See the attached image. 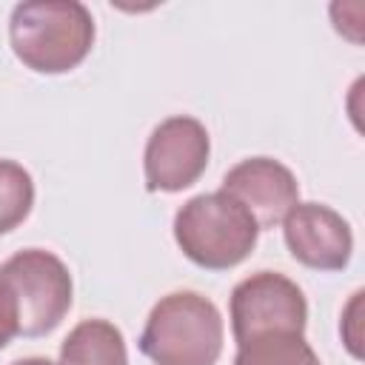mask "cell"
Returning <instances> with one entry per match:
<instances>
[{"instance_id":"cell-12","label":"cell","mask_w":365,"mask_h":365,"mask_svg":"<svg viewBox=\"0 0 365 365\" xmlns=\"http://www.w3.org/2000/svg\"><path fill=\"white\" fill-rule=\"evenodd\" d=\"M362 297H365L362 288L354 291L339 317V336L354 359H362Z\"/></svg>"},{"instance_id":"cell-10","label":"cell","mask_w":365,"mask_h":365,"mask_svg":"<svg viewBox=\"0 0 365 365\" xmlns=\"http://www.w3.org/2000/svg\"><path fill=\"white\" fill-rule=\"evenodd\" d=\"M234 365H322L305 334L271 331L237 345Z\"/></svg>"},{"instance_id":"cell-2","label":"cell","mask_w":365,"mask_h":365,"mask_svg":"<svg viewBox=\"0 0 365 365\" xmlns=\"http://www.w3.org/2000/svg\"><path fill=\"white\" fill-rule=\"evenodd\" d=\"M225 325L220 308L197 291H171L154 302L140 351L154 365H217Z\"/></svg>"},{"instance_id":"cell-6","label":"cell","mask_w":365,"mask_h":365,"mask_svg":"<svg viewBox=\"0 0 365 365\" xmlns=\"http://www.w3.org/2000/svg\"><path fill=\"white\" fill-rule=\"evenodd\" d=\"M211 140L197 117H165L145 140L143 177L151 194H177L191 188L208 168Z\"/></svg>"},{"instance_id":"cell-14","label":"cell","mask_w":365,"mask_h":365,"mask_svg":"<svg viewBox=\"0 0 365 365\" xmlns=\"http://www.w3.org/2000/svg\"><path fill=\"white\" fill-rule=\"evenodd\" d=\"M20 334V319H17V305L9 288L0 282V351Z\"/></svg>"},{"instance_id":"cell-8","label":"cell","mask_w":365,"mask_h":365,"mask_svg":"<svg viewBox=\"0 0 365 365\" xmlns=\"http://www.w3.org/2000/svg\"><path fill=\"white\" fill-rule=\"evenodd\" d=\"M220 191L234 197L257 222L274 228L299 202V182L288 165L274 157H248L225 171Z\"/></svg>"},{"instance_id":"cell-13","label":"cell","mask_w":365,"mask_h":365,"mask_svg":"<svg viewBox=\"0 0 365 365\" xmlns=\"http://www.w3.org/2000/svg\"><path fill=\"white\" fill-rule=\"evenodd\" d=\"M362 14H365V6L359 0H354V3H334L331 6L334 29L342 37H348L351 43H362Z\"/></svg>"},{"instance_id":"cell-5","label":"cell","mask_w":365,"mask_h":365,"mask_svg":"<svg viewBox=\"0 0 365 365\" xmlns=\"http://www.w3.org/2000/svg\"><path fill=\"white\" fill-rule=\"evenodd\" d=\"M228 311L237 345L271 331L305 334L308 325V302L302 288L277 271H257L237 282Z\"/></svg>"},{"instance_id":"cell-9","label":"cell","mask_w":365,"mask_h":365,"mask_svg":"<svg viewBox=\"0 0 365 365\" xmlns=\"http://www.w3.org/2000/svg\"><path fill=\"white\" fill-rule=\"evenodd\" d=\"M57 365H128L125 336L108 319H83L63 339Z\"/></svg>"},{"instance_id":"cell-4","label":"cell","mask_w":365,"mask_h":365,"mask_svg":"<svg viewBox=\"0 0 365 365\" xmlns=\"http://www.w3.org/2000/svg\"><path fill=\"white\" fill-rule=\"evenodd\" d=\"M0 282L14 297L20 336L51 334L74 299L68 265L46 248H26L11 254L0 265Z\"/></svg>"},{"instance_id":"cell-1","label":"cell","mask_w":365,"mask_h":365,"mask_svg":"<svg viewBox=\"0 0 365 365\" xmlns=\"http://www.w3.org/2000/svg\"><path fill=\"white\" fill-rule=\"evenodd\" d=\"M94 17L80 0H23L9 17L14 57L37 74L77 68L94 46Z\"/></svg>"},{"instance_id":"cell-3","label":"cell","mask_w":365,"mask_h":365,"mask_svg":"<svg viewBox=\"0 0 365 365\" xmlns=\"http://www.w3.org/2000/svg\"><path fill=\"white\" fill-rule=\"evenodd\" d=\"M259 228L254 217L225 191L197 194L174 214V242L205 271H228L240 265L257 245Z\"/></svg>"},{"instance_id":"cell-11","label":"cell","mask_w":365,"mask_h":365,"mask_svg":"<svg viewBox=\"0 0 365 365\" xmlns=\"http://www.w3.org/2000/svg\"><path fill=\"white\" fill-rule=\"evenodd\" d=\"M34 205V180L31 174L14 163L0 160V234L14 231Z\"/></svg>"},{"instance_id":"cell-7","label":"cell","mask_w":365,"mask_h":365,"mask_svg":"<svg viewBox=\"0 0 365 365\" xmlns=\"http://www.w3.org/2000/svg\"><path fill=\"white\" fill-rule=\"evenodd\" d=\"M291 257L311 271H342L354 254L348 220L325 202H297L282 220Z\"/></svg>"},{"instance_id":"cell-15","label":"cell","mask_w":365,"mask_h":365,"mask_svg":"<svg viewBox=\"0 0 365 365\" xmlns=\"http://www.w3.org/2000/svg\"><path fill=\"white\" fill-rule=\"evenodd\" d=\"M11 365H57V362H51V359H46V356H26V359H17V362H11Z\"/></svg>"}]
</instances>
